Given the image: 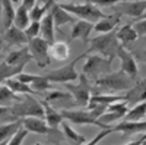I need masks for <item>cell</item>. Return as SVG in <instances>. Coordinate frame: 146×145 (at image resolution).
Here are the masks:
<instances>
[{
	"mask_svg": "<svg viewBox=\"0 0 146 145\" xmlns=\"http://www.w3.org/2000/svg\"><path fill=\"white\" fill-rule=\"evenodd\" d=\"M136 81H133L130 76H127L123 70L118 72H108V74L100 76L98 79L94 81L92 91L96 90V92H120L127 91Z\"/></svg>",
	"mask_w": 146,
	"mask_h": 145,
	"instance_id": "cell-1",
	"label": "cell"
},
{
	"mask_svg": "<svg viewBox=\"0 0 146 145\" xmlns=\"http://www.w3.org/2000/svg\"><path fill=\"white\" fill-rule=\"evenodd\" d=\"M88 44H89L88 53H98V54L104 56L105 59H108L110 62H113L117 57L118 47L121 45L120 41L117 40L115 29L101 34V35H96V37H94L88 41Z\"/></svg>",
	"mask_w": 146,
	"mask_h": 145,
	"instance_id": "cell-2",
	"label": "cell"
},
{
	"mask_svg": "<svg viewBox=\"0 0 146 145\" xmlns=\"http://www.w3.org/2000/svg\"><path fill=\"white\" fill-rule=\"evenodd\" d=\"M63 9H66L69 13L75 15L79 19L89 21L95 23L96 21H100L101 18L105 16V13L100 9V6H96L91 2H70V3H60Z\"/></svg>",
	"mask_w": 146,
	"mask_h": 145,
	"instance_id": "cell-3",
	"label": "cell"
},
{
	"mask_svg": "<svg viewBox=\"0 0 146 145\" xmlns=\"http://www.w3.org/2000/svg\"><path fill=\"white\" fill-rule=\"evenodd\" d=\"M89 53L88 50L83 51L82 54H79L75 60H72L70 63H67L63 67H58V69H53V70H47L45 72V76L48 78L51 84H66V82H73V81H78L79 74L76 70V65L79 60H82V57H86Z\"/></svg>",
	"mask_w": 146,
	"mask_h": 145,
	"instance_id": "cell-4",
	"label": "cell"
},
{
	"mask_svg": "<svg viewBox=\"0 0 146 145\" xmlns=\"http://www.w3.org/2000/svg\"><path fill=\"white\" fill-rule=\"evenodd\" d=\"M89 57L86 59L85 65L82 66V74L86 76L89 81H95L100 76L105 75L111 69V63L108 59H105L104 56L98 54V53H89Z\"/></svg>",
	"mask_w": 146,
	"mask_h": 145,
	"instance_id": "cell-5",
	"label": "cell"
},
{
	"mask_svg": "<svg viewBox=\"0 0 146 145\" xmlns=\"http://www.w3.org/2000/svg\"><path fill=\"white\" fill-rule=\"evenodd\" d=\"M13 113L18 119H23L27 116H38L44 117V107L41 101L35 100L32 94H23L18 101L12 104Z\"/></svg>",
	"mask_w": 146,
	"mask_h": 145,
	"instance_id": "cell-6",
	"label": "cell"
},
{
	"mask_svg": "<svg viewBox=\"0 0 146 145\" xmlns=\"http://www.w3.org/2000/svg\"><path fill=\"white\" fill-rule=\"evenodd\" d=\"M64 117V120H69L70 123H75V125H94V126H98L101 129H107L111 125H104L100 122L98 116H96L92 110L86 108V110H73V108H63L60 110Z\"/></svg>",
	"mask_w": 146,
	"mask_h": 145,
	"instance_id": "cell-7",
	"label": "cell"
},
{
	"mask_svg": "<svg viewBox=\"0 0 146 145\" xmlns=\"http://www.w3.org/2000/svg\"><path fill=\"white\" fill-rule=\"evenodd\" d=\"M79 82L73 84V82H66L64 87L67 88V91L72 94L73 100H75V106L79 107H86L88 101H89V97L92 92V85H91V81L85 76L83 74L79 75Z\"/></svg>",
	"mask_w": 146,
	"mask_h": 145,
	"instance_id": "cell-8",
	"label": "cell"
},
{
	"mask_svg": "<svg viewBox=\"0 0 146 145\" xmlns=\"http://www.w3.org/2000/svg\"><path fill=\"white\" fill-rule=\"evenodd\" d=\"M28 50L32 56V60H35V63L38 65V67L44 69L50 65V43L44 40L41 35L35 37L28 41Z\"/></svg>",
	"mask_w": 146,
	"mask_h": 145,
	"instance_id": "cell-9",
	"label": "cell"
},
{
	"mask_svg": "<svg viewBox=\"0 0 146 145\" xmlns=\"http://www.w3.org/2000/svg\"><path fill=\"white\" fill-rule=\"evenodd\" d=\"M117 57L120 59V70H123L133 81H137L139 67H137V60L133 56V53L129 51L124 45H120L117 51Z\"/></svg>",
	"mask_w": 146,
	"mask_h": 145,
	"instance_id": "cell-10",
	"label": "cell"
},
{
	"mask_svg": "<svg viewBox=\"0 0 146 145\" xmlns=\"http://www.w3.org/2000/svg\"><path fill=\"white\" fill-rule=\"evenodd\" d=\"M115 10L120 13H124L131 18H142V15L146 10V0H127V2H121L114 5Z\"/></svg>",
	"mask_w": 146,
	"mask_h": 145,
	"instance_id": "cell-11",
	"label": "cell"
},
{
	"mask_svg": "<svg viewBox=\"0 0 146 145\" xmlns=\"http://www.w3.org/2000/svg\"><path fill=\"white\" fill-rule=\"evenodd\" d=\"M94 31V23L85 19H76V22L73 23V28L70 31V37L69 41L73 40H82L85 44H88L89 41V35Z\"/></svg>",
	"mask_w": 146,
	"mask_h": 145,
	"instance_id": "cell-12",
	"label": "cell"
},
{
	"mask_svg": "<svg viewBox=\"0 0 146 145\" xmlns=\"http://www.w3.org/2000/svg\"><path fill=\"white\" fill-rule=\"evenodd\" d=\"M22 126L28 132H32V134H36V135H47V134H50L51 130H54L47 125L44 117H38V116L23 117L22 119Z\"/></svg>",
	"mask_w": 146,
	"mask_h": 145,
	"instance_id": "cell-13",
	"label": "cell"
},
{
	"mask_svg": "<svg viewBox=\"0 0 146 145\" xmlns=\"http://www.w3.org/2000/svg\"><path fill=\"white\" fill-rule=\"evenodd\" d=\"M124 101L127 103L129 107L135 106L137 103L146 101V84L143 82V79L136 81L133 85L126 91L124 94Z\"/></svg>",
	"mask_w": 146,
	"mask_h": 145,
	"instance_id": "cell-14",
	"label": "cell"
},
{
	"mask_svg": "<svg viewBox=\"0 0 146 145\" xmlns=\"http://www.w3.org/2000/svg\"><path fill=\"white\" fill-rule=\"evenodd\" d=\"M44 100L48 101L53 107L58 108V110H63V108H69L67 106H75V100L70 92H64V91H51L47 92Z\"/></svg>",
	"mask_w": 146,
	"mask_h": 145,
	"instance_id": "cell-15",
	"label": "cell"
},
{
	"mask_svg": "<svg viewBox=\"0 0 146 145\" xmlns=\"http://www.w3.org/2000/svg\"><path fill=\"white\" fill-rule=\"evenodd\" d=\"M113 134L114 132H121L124 136L127 135H135V134H143L146 132V120H137V122H130V120H124V122L115 123L111 126Z\"/></svg>",
	"mask_w": 146,
	"mask_h": 145,
	"instance_id": "cell-16",
	"label": "cell"
},
{
	"mask_svg": "<svg viewBox=\"0 0 146 145\" xmlns=\"http://www.w3.org/2000/svg\"><path fill=\"white\" fill-rule=\"evenodd\" d=\"M3 41L7 44V45H27L28 44V37L23 29L12 25L9 27L7 29H5V34H3Z\"/></svg>",
	"mask_w": 146,
	"mask_h": 145,
	"instance_id": "cell-17",
	"label": "cell"
},
{
	"mask_svg": "<svg viewBox=\"0 0 146 145\" xmlns=\"http://www.w3.org/2000/svg\"><path fill=\"white\" fill-rule=\"evenodd\" d=\"M50 13H51L53 21H54V27H57V28H62V27L67 25V23H75L76 22V16L69 13V12L66 9H63L60 6V3H57V2L51 6Z\"/></svg>",
	"mask_w": 146,
	"mask_h": 145,
	"instance_id": "cell-18",
	"label": "cell"
},
{
	"mask_svg": "<svg viewBox=\"0 0 146 145\" xmlns=\"http://www.w3.org/2000/svg\"><path fill=\"white\" fill-rule=\"evenodd\" d=\"M120 100H124V95H118V94H105V92H95V94H91L86 108H92V107H96V106L108 107L110 104H113V103H115V101H120Z\"/></svg>",
	"mask_w": 146,
	"mask_h": 145,
	"instance_id": "cell-19",
	"label": "cell"
},
{
	"mask_svg": "<svg viewBox=\"0 0 146 145\" xmlns=\"http://www.w3.org/2000/svg\"><path fill=\"white\" fill-rule=\"evenodd\" d=\"M41 104H42V107H44V119H45L47 125L50 126L51 129H56L57 126L62 125V122L64 120L62 112H60L58 108L53 107L50 103L45 101V100H42Z\"/></svg>",
	"mask_w": 146,
	"mask_h": 145,
	"instance_id": "cell-20",
	"label": "cell"
},
{
	"mask_svg": "<svg viewBox=\"0 0 146 145\" xmlns=\"http://www.w3.org/2000/svg\"><path fill=\"white\" fill-rule=\"evenodd\" d=\"M32 60V56L28 50V45L25 47H21L18 48V50H13V51H10L6 59H5V62H7L9 65H16V66H27L29 62Z\"/></svg>",
	"mask_w": 146,
	"mask_h": 145,
	"instance_id": "cell-21",
	"label": "cell"
},
{
	"mask_svg": "<svg viewBox=\"0 0 146 145\" xmlns=\"http://www.w3.org/2000/svg\"><path fill=\"white\" fill-rule=\"evenodd\" d=\"M120 22V16L118 15H110V16H104L100 21H96L94 23V32L96 34H105L110 31H114Z\"/></svg>",
	"mask_w": 146,
	"mask_h": 145,
	"instance_id": "cell-22",
	"label": "cell"
},
{
	"mask_svg": "<svg viewBox=\"0 0 146 145\" xmlns=\"http://www.w3.org/2000/svg\"><path fill=\"white\" fill-rule=\"evenodd\" d=\"M40 25H41V29H40V35L44 38V40H47L48 43H54L56 40H54V21H53V16H51V13L48 12V13H45L44 16H42V19L40 21Z\"/></svg>",
	"mask_w": 146,
	"mask_h": 145,
	"instance_id": "cell-23",
	"label": "cell"
},
{
	"mask_svg": "<svg viewBox=\"0 0 146 145\" xmlns=\"http://www.w3.org/2000/svg\"><path fill=\"white\" fill-rule=\"evenodd\" d=\"M50 56L58 62H64L70 57V45L66 41H54L50 44Z\"/></svg>",
	"mask_w": 146,
	"mask_h": 145,
	"instance_id": "cell-24",
	"label": "cell"
},
{
	"mask_svg": "<svg viewBox=\"0 0 146 145\" xmlns=\"http://www.w3.org/2000/svg\"><path fill=\"white\" fill-rule=\"evenodd\" d=\"M56 3V0H36L35 6L29 10L31 21H41L45 13H48L51 6Z\"/></svg>",
	"mask_w": 146,
	"mask_h": 145,
	"instance_id": "cell-25",
	"label": "cell"
},
{
	"mask_svg": "<svg viewBox=\"0 0 146 145\" xmlns=\"http://www.w3.org/2000/svg\"><path fill=\"white\" fill-rule=\"evenodd\" d=\"M115 35H117V40L120 41L121 45L135 43L139 38V34L136 32L135 28H133V25H124L120 29H115Z\"/></svg>",
	"mask_w": 146,
	"mask_h": 145,
	"instance_id": "cell-26",
	"label": "cell"
},
{
	"mask_svg": "<svg viewBox=\"0 0 146 145\" xmlns=\"http://www.w3.org/2000/svg\"><path fill=\"white\" fill-rule=\"evenodd\" d=\"M15 12H16V9L13 7V2L12 0H2V19H3V28L5 29H7L9 27L13 25Z\"/></svg>",
	"mask_w": 146,
	"mask_h": 145,
	"instance_id": "cell-27",
	"label": "cell"
},
{
	"mask_svg": "<svg viewBox=\"0 0 146 145\" xmlns=\"http://www.w3.org/2000/svg\"><path fill=\"white\" fill-rule=\"evenodd\" d=\"M22 125V119L15 120V122H7V123H0V144H7L12 135L19 129Z\"/></svg>",
	"mask_w": 146,
	"mask_h": 145,
	"instance_id": "cell-28",
	"label": "cell"
},
{
	"mask_svg": "<svg viewBox=\"0 0 146 145\" xmlns=\"http://www.w3.org/2000/svg\"><path fill=\"white\" fill-rule=\"evenodd\" d=\"M5 84H6V85H7L12 91H13V92H16V94H19V95H23V94H35L34 90L31 88V85H28V84L19 81L16 76H12V78L6 79Z\"/></svg>",
	"mask_w": 146,
	"mask_h": 145,
	"instance_id": "cell-29",
	"label": "cell"
},
{
	"mask_svg": "<svg viewBox=\"0 0 146 145\" xmlns=\"http://www.w3.org/2000/svg\"><path fill=\"white\" fill-rule=\"evenodd\" d=\"M143 117H146V101L131 106V108H129L123 119L130 120V122H137V120H142Z\"/></svg>",
	"mask_w": 146,
	"mask_h": 145,
	"instance_id": "cell-30",
	"label": "cell"
},
{
	"mask_svg": "<svg viewBox=\"0 0 146 145\" xmlns=\"http://www.w3.org/2000/svg\"><path fill=\"white\" fill-rule=\"evenodd\" d=\"M23 67L25 66H16V65H9L7 62H2L0 63V84H3L6 79L21 74Z\"/></svg>",
	"mask_w": 146,
	"mask_h": 145,
	"instance_id": "cell-31",
	"label": "cell"
},
{
	"mask_svg": "<svg viewBox=\"0 0 146 145\" xmlns=\"http://www.w3.org/2000/svg\"><path fill=\"white\" fill-rule=\"evenodd\" d=\"M31 22V18H29V10L25 7V6H19L15 12V19H13V25L21 28V29H25Z\"/></svg>",
	"mask_w": 146,
	"mask_h": 145,
	"instance_id": "cell-32",
	"label": "cell"
},
{
	"mask_svg": "<svg viewBox=\"0 0 146 145\" xmlns=\"http://www.w3.org/2000/svg\"><path fill=\"white\" fill-rule=\"evenodd\" d=\"M62 129H63V134L66 135V138L67 139H70V142L72 144H78V145H82V144H86V138H85L83 135H80V134H78V132L73 129L66 120H63L62 122Z\"/></svg>",
	"mask_w": 146,
	"mask_h": 145,
	"instance_id": "cell-33",
	"label": "cell"
},
{
	"mask_svg": "<svg viewBox=\"0 0 146 145\" xmlns=\"http://www.w3.org/2000/svg\"><path fill=\"white\" fill-rule=\"evenodd\" d=\"M22 95L13 92L7 85H2L0 84V106H10L15 101H18Z\"/></svg>",
	"mask_w": 146,
	"mask_h": 145,
	"instance_id": "cell-34",
	"label": "cell"
},
{
	"mask_svg": "<svg viewBox=\"0 0 146 145\" xmlns=\"http://www.w3.org/2000/svg\"><path fill=\"white\" fill-rule=\"evenodd\" d=\"M31 88L34 90V92L36 94H44L47 92L48 90H51L53 85H51V82L48 81V78L45 75H38V78H36L32 84H31Z\"/></svg>",
	"mask_w": 146,
	"mask_h": 145,
	"instance_id": "cell-35",
	"label": "cell"
},
{
	"mask_svg": "<svg viewBox=\"0 0 146 145\" xmlns=\"http://www.w3.org/2000/svg\"><path fill=\"white\" fill-rule=\"evenodd\" d=\"M15 120H21L15 116L13 108L10 106H0V123H7V122H15Z\"/></svg>",
	"mask_w": 146,
	"mask_h": 145,
	"instance_id": "cell-36",
	"label": "cell"
},
{
	"mask_svg": "<svg viewBox=\"0 0 146 145\" xmlns=\"http://www.w3.org/2000/svg\"><path fill=\"white\" fill-rule=\"evenodd\" d=\"M28 134H29V132L21 125L19 129L15 132L13 135H12V138L9 139L7 144H9V145H21V144H23V141H25V138L28 136Z\"/></svg>",
	"mask_w": 146,
	"mask_h": 145,
	"instance_id": "cell-37",
	"label": "cell"
},
{
	"mask_svg": "<svg viewBox=\"0 0 146 145\" xmlns=\"http://www.w3.org/2000/svg\"><path fill=\"white\" fill-rule=\"evenodd\" d=\"M40 29H41V25H40V21H31L29 22V25L23 29L27 34V37H28V41L35 38V37H38L40 35Z\"/></svg>",
	"mask_w": 146,
	"mask_h": 145,
	"instance_id": "cell-38",
	"label": "cell"
},
{
	"mask_svg": "<svg viewBox=\"0 0 146 145\" xmlns=\"http://www.w3.org/2000/svg\"><path fill=\"white\" fill-rule=\"evenodd\" d=\"M113 134V130H111V126H110V128H107V129H101V132H100V134L98 135H96L92 141H89L88 144L89 145H95V144H98V142H101L102 139H105L108 135H111Z\"/></svg>",
	"mask_w": 146,
	"mask_h": 145,
	"instance_id": "cell-39",
	"label": "cell"
},
{
	"mask_svg": "<svg viewBox=\"0 0 146 145\" xmlns=\"http://www.w3.org/2000/svg\"><path fill=\"white\" fill-rule=\"evenodd\" d=\"M133 28L136 29V32L139 34V37L146 35V18H140L133 23Z\"/></svg>",
	"mask_w": 146,
	"mask_h": 145,
	"instance_id": "cell-40",
	"label": "cell"
},
{
	"mask_svg": "<svg viewBox=\"0 0 146 145\" xmlns=\"http://www.w3.org/2000/svg\"><path fill=\"white\" fill-rule=\"evenodd\" d=\"M88 2L100 6V7H108V6H114V5L121 3V2H127V0H88Z\"/></svg>",
	"mask_w": 146,
	"mask_h": 145,
	"instance_id": "cell-41",
	"label": "cell"
},
{
	"mask_svg": "<svg viewBox=\"0 0 146 145\" xmlns=\"http://www.w3.org/2000/svg\"><path fill=\"white\" fill-rule=\"evenodd\" d=\"M16 78H18L19 81H22V82L28 84V85H31V84H32L36 78H38V75H32V74H25V72H21V74L16 75Z\"/></svg>",
	"mask_w": 146,
	"mask_h": 145,
	"instance_id": "cell-42",
	"label": "cell"
},
{
	"mask_svg": "<svg viewBox=\"0 0 146 145\" xmlns=\"http://www.w3.org/2000/svg\"><path fill=\"white\" fill-rule=\"evenodd\" d=\"M133 56H135L139 62L142 63H146V47L145 48H140V50H136V51H131Z\"/></svg>",
	"mask_w": 146,
	"mask_h": 145,
	"instance_id": "cell-43",
	"label": "cell"
},
{
	"mask_svg": "<svg viewBox=\"0 0 146 145\" xmlns=\"http://www.w3.org/2000/svg\"><path fill=\"white\" fill-rule=\"evenodd\" d=\"M35 2H36V0H22V6H25L28 10H31L34 6H35Z\"/></svg>",
	"mask_w": 146,
	"mask_h": 145,
	"instance_id": "cell-44",
	"label": "cell"
},
{
	"mask_svg": "<svg viewBox=\"0 0 146 145\" xmlns=\"http://www.w3.org/2000/svg\"><path fill=\"white\" fill-rule=\"evenodd\" d=\"M3 43H5L3 38H0V51H2V48H3Z\"/></svg>",
	"mask_w": 146,
	"mask_h": 145,
	"instance_id": "cell-45",
	"label": "cell"
},
{
	"mask_svg": "<svg viewBox=\"0 0 146 145\" xmlns=\"http://www.w3.org/2000/svg\"><path fill=\"white\" fill-rule=\"evenodd\" d=\"M0 18H2V0H0Z\"/></svg>",
	"mask_w": 146,
	"mask_h": 145,
	"instance_id": "cell-46",
	"label": "cell"
},
{
	"mask_svg": "<svg viewBox=\"0 0 146 145\" xmlns=\"http://www.w3.org/2000/svg\"><path fill=\"white\" fill-rule=\"evenodd\" d=\"M70 2H88V0H70Z\"/></svg>",
	"mask_w": 146,
	"mask_h": 145,
	"instance_id": "cell-47",
	"label": "cell"
},
{
	"mask_svg": "<svg viewBox=\"0 0 146 145\" xmlns=\"http://www.w3.org/2000/svg\"><path fill=\"white\" fill-rule=\"evenodd\" d=\"M142 18H146V10H145V13L142 15ZM139 19H140V18H139Z\"/></svg>",
	"mask_w": 146,
	"mask_h": 145,
	"instance_id": "cell-48",
	"label": "cell"
},
{
	"mask_svg": "<svg viewBox=\"0 0 146 145\" xmlns=\"http://www.w3.org/2000/svg\"><path fill=\"white\" fill-rule=\"evenodd\" d=\"M12 2H13V3H18V2H19V0H12Z\"/></svg>",
	"mask_w": 146,
	"mask_h": 145,
	"instance_id": "cell-49",
	"label": "cell"
},
{
	"mask_svg": "<svg viewBox=\"0 0 146 145\" xmlns=\"http://www.w3.org/2000/svg\"><path fill=\"white\" fill-rule=\"evenodd\" d=\"M143 82H145V84H146V79H143Z\"/></svg>",
	"mask_w": 146,
	"mask_h": 145,
	"instance_id": "cell-50",
	"label": "cell"
}]
</instances>
